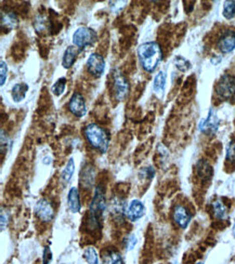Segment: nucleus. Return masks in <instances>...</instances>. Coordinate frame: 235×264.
Here are the masks:
<instances>
[{"label":"nucleus","mask_w":235,"mask_h":264,"mask_svg":"<svg viewBox=\"0 0 235 264\" xmlns=\"http://www.w3.org/2000/svg\"><path fill=\"white\" fill-rule=\"evenodd\" d=\"M106 196L103 185L95 187L93 197L89 206L87 214V230L91 233L100 232L102 228V220L106 210Z\"/></svg>","instance_id":"obj_1"},{"label":"nucleus","mask_w":235,"mask_h":264,"mask_svg":"<svg viewBox=\"0 0 235 264\" xmlns=\"http://www.w3.org/2000/svg\"><path fill=\"white\" fill-rule=\"evenodd\" d=\"M138 59L147 73H153L163 60V50L156 41H148L138 48Z\"/></svg>","instance_id":"obj_2"},{"label":"nucleus","mask_w":235,"mask_h":264,"mask_svg":"<svg viewBox=\"0 0 235 264\" xmlns=\"http://www.w3.org/2000/svg\"><path fill=\"white\" fill-rule=\"evenodd\" d=\"M84 136L91 149L102 153V154L107 152L110 140L109 135L107 130L100 126V124L94 122L88 123L84 129Z\"/></svg>","instance_id":"obj_3"},{"label":"nucleus","mask_w":235,"mask_h":264,"mask_svg":"<svg viewBox=\"0 0 235 264\" xmlns=\"http://www.w3.org/2000/svg\"><path fill=\"white\" fill-rule=\"evenodd\" d=\"M96 40H98V35L95 31L87 26L78 27L73 34V45L79 51L86 49L87 47H92Z\"/></svg>","instance_id":"obj_4"},{"label":"nucleus","mask_w":235,"mask_h":264,"mask_svg":"<svg viewBox=\"0 0 235 264\" xmlns=\"http://www.w3.org/2000/svg\"><path fill=\"white\" fill-rule=\"evenodd\" d=\"M216 93L221 100H231L235 96V77L230 74H224L216 83Z\"/></svg>","instance_id":"obj_5"},{"label":"nucleus","mask_w":235,"mask_h":264,"mask_svg":"<svg viewBox=\"0 0 235 264\" xmlns=\"http://www.w3.org/2000/svg\"><path fill=\"white\" fill-rule=\"evenodd\" d=\"M36 217L44 223H50L55 217V210L52 201L48 198H41L35 206Z\"/></svg>","instance_id":"obj_6"},{"label":"nucleus","mask_w":235,"mask_h":264,"mask_svg":"<svg viewBox=\"0 0 235 264\" xmlns=\"http://www.w3.org/2000/svg\"><path fill=\"white\" fill-rule=\"evenodd\" d=\"M130 85L127 78L121 72L113 73V92L117 101H124L129 93Z\"/></svg>","instance_id":"obj_7"},{"label":"nucleus","mask_w":235,"mask_h":264,"mask_svg":"<svg viewBox=\"0 0 235 264\" xmlns=\"http://www.w3.org/2000/svg\"><path fill=\"white\" fill-rule=\"evenodd\" d=\"M86 67L92 77L100 78L105 72V60L98 52L91 53L87 60Z\"/></svg>","instance_id":"obj_8"},{"label":"nucleus","mask_w":235,"mask_h":264,"mask_svg":"<svg viewBox=\"0 0 235 264\" xmlns=\"http://www.w3.org/2000/svg\"><path fill=\"white\" fill-rule=\"evenodd\" d=\"M219 123L220 120L216 110L213 108H210L208 115H207L204 119L200 120L198 124V129L202 134L206 136H215L219 129Z\"/></svg>","instance_id":"obj_9"},{"label":"nucleus","mask_w":235,"mask_h":264,"mask_svg":"<svg viewBox=\"0 0 235 264\" xmlns=\"http://www.w3.org/2000/svg\"><path fill=\"white\" fill-rule=\"evenodd\" d=\"M67 108L77 118H82L87 115V105L85 98L79 92H74L72 98L68 101Z\"/></svg>","instance_id":"obj_10"},{"label":"nucleus","mask_w":235,"mask_h":264,"mask_svg":"<svg viewBox=\"0 0 235 264\" xmlns=\"http://www.w3.org/2000/svg\"><path fill=\"white\" fill-rule=\"evenodd\" d=\"M218 50L223 53H230L235 49V31L226 30L220 35L217 40Z\"/></svg>","instance_id":"obj_11"},{"label":"nucleus","mask_w":235,"mask_h":264,"mask_svg":"<svg viewBox=\"0 0 235 264\" xmlns=\"http://www.w3.org/2000/svg\"><path fill=\"white\" fill-rule=\"evenodd\" d=\"M172 219H174L175 223L181 228V230H185L189 226L190 222L192 220V214L190 213L189 209L185 206L179 204L176 205L172 211Z\"/></svg>","instance_id":"obj_12"},{"label":"nucleus","mask_w":235,"mask_h":264,"mask_svg":"<svg viewBox=\"0 0 235 264\" xmlns=\"http://www.w3.org/2000/svg\"><path fill=\"white\" fill-rule=\"evenodd\" d=\"M145 214V206L139 199H134L130 201V204L127 207L126 217L129 221L136 222L140 220Z\"/></svg>","instance_id":"obj_13"},{"label":"nucleus","mask_w":235,"mask_h":264,"mask_svg":"<svg viewBox=\"0 0 235 264\" xmlns=\"http://www.w3.org/2000/svg\"><path fill=\"white\" fill-rule=\"evenodd\" d=\"M0 25H2V30L10 32L15 30L19 25V17L15 11L6 10L2 11V18H0Z\"/></svg>","instance_id":"obj_14"},{"label":"nucleus","mask_w":235,"mask_h":264,"mask_svg":"<svg viewBox=\"0 0 235 264\" xmlns=\"http://www.w3.org/2000/svg\"><path fill=\"white\" fill-rule=\"evenodd\" d=\"M126 210H127V206L125 204V200L120 197L113 198L112 203H110V213H112L113 218L117 222H123L125 220V218H127Z\"/></svg>","instance_id":"obj_15"},{"label":"nucleus","mask_w":235,"mask_h":264,"mask_svg":"<svg viewBox=\"0 0 235 264\" xmlns=\"http://www.w3.org/2000/svg\"><path fill=\"white\" fill-rule=\"evenodd\" d=\"M94 178H95V170L94 167L90 164H86L82 167L80 173V184L85 189H92L94 185Z\"/></svg>","instance_id":"obj_16"},{"label":"nucleus","mask_w":235,"mask_h":264,"mask_svg":"<svg viewBox=\"0 0 235 264\" xmlns=\"http://www.w3.org/2000/svg\"><path fill=\"white\" fill-rule=\"evenodd\" d=\"M67 206L72 213H78L81 209L80 194L77 187H72L67 194Z\"/></svg>","instance_id":"obj_17"},{"label":"nucleus","mask_w":235,"mask_h":264,"mask_svg":"<svg viewBox=\"0 0 235 264\" xmlns=\"http://www.w3.org/2000/svg\"><path fill=\"white\" fill-rule=\"evenodd\" d=\"M197 177L203 181H210L213 176V169L210 164L205 159H199L196 164Z\"/></svg>","instance_id":"obj_18"},{"label":"nucleus","mask_w":235,"mask_h":264,"mask_svg":"<svg viewBox=\"0 0 235 264\" xmlns=\"http://www.w3.org/2000/svg\"><path fill=\"white\" fill-rule=\"evenodd\" d=\"M78 52L79 50L75 46H70L66 48L63 58H62V65H63L64 68L70 69L74 65L76 59H77Z\"/></svg>","instance_id":"obj_19"},{"label":"nucleus","mask_w":235,"mask_h":264,"mask_svg":"<svg viewBox=\"0 0 235 264\" xmlns=\"http://www.w3.org/2000/svg\"><path fill=\"white\" fill-rule=\"evenodd\" d=\"M102 264H124L122 254L115 249H107L103 252Z\"/></svg>","instance_id":"obj_20"},{"label":"nucleus","mask_w":235,"mask_h":264,"mask_svg":"<svg viewBox=\"0 0 235 264\" xmlns=\"http://www.w3.org/2000/svg\"><path fill=\"white\" fill-rule=\"evenodd\" d=\"M27 91H29V86H27L25 82L16 83V85L13 86L12 91H11L13 101L17 102V103L23 101L25 99Z\"/></svg>","instance_id":"obj_21"},{"label":"nucleus","mask_w":235,"mask_h":264,"mask_svg":"<svg viewBox=\"0 0 235 264\" xmlns=\"http://www.w3.org/2000/svg\"><path fill=\"white\" fill-rule=\"evenodd\" d=\"M212 211H213V215H215V218L221 221L226 220L227 215H229L226 206L220 199L215 200L212 203Z\"/></svg>","instance_id":"obj_22"},{"label":"nucleus","mask_w":235,"mask_h":264,"mask_svg":"<svg viewBox=\"0 0 235 264\" xmlns=\"http://www.w3.org/2000/svg\"><path fill=\"white\" fill-rule=\"evenodd\" d=\"M165 87H166V73L164 71H161L156 74L155 78L153 80V90L157 95L162 96L165 91Z\"/></svg>","instance_id":"obj_23"},{"label":"nucleus","mask_w":235,"mask_h":264,"mask_svg":"<svg viewBox=\"0 0 235 264\" xmlns=\"http://www.w3.org/2000/svg\"><path fill=\"white\" fill-rule=\"evenodd\" d=\"M74 172H75V162H74L73 158H70L68 159V162L66 163L63 171H62V173H61L62 182H63L64 184L70 183V181L73 178Z\"/></svg>","instance_id":"obj_24"},{"label":"nucleus","mask_w":235,"mask_h":264,"mask_svg":"<svg viewBox=\"0 0 235 264\" xmlns=\"http://www.w3.org/2000/svg\"><path fill=\"white\" fill-rule=\"evenodd\" d=\"M82 256H84V259L88 264H100L98 252H96V250L93 247H87L84 250Z\"/></svg>","instance_id":"obj_25"},{"label":"nucleus","mask_w":235,"mask_h":264,"mask_svg":"<svg viewBox=\"0 0 235 264\" xmlns=\"http://www.w3.org/2000/svg\"><path fill=\"white\" fill-rule=\"evenodd\" d=\"M225 162L232 167H235V140H231L225 151Z\"/></svg>","instance_id":"obj_26"},{"label":"nucleus","mask_w":235,"mask_h":264,"mask_svg":"<svg viewBox=\"0 0 235 264\" xmlns=\"http://www.w3.org/2000/svg\"><path fill=\"white\" fill-rule=\"evenodd\" d=\"M66 78L65 77H61L59 78L57 81L54 82V85L52 86V93L54 95H57V96H61L62 94L64 93L65 91V88H66Z\"/></svg>","instance_id":"obj_27"},{"label":"nucleus","mask_w":235,"mask_h":264,"mask_svg":"<svg viewBox=\"0 0 235 264\" xmlns=\"http://www.w3.org/2000/svg\"><path fill=\"white\" fill-rule=\"evenodd\" d=\"M222 15L226 20H231L235 18V2L234 0H229V2L224 3Z\"/></svg>","instance_id":"obj_28"},{"label":"nucleus","mask_w":235,"mask_h":264,"mask_svg":"<svg viewBox=\"0 0 235 264\" xmlns=\"http://www.w3.org/2000/svg\"><path fill=\"white\" fill-rule=\"evenodd\" d=\"M175 65L179 69V71L183 72V73L186 71H189V69L191 68L190 62L182 57H177L175 59Z\"/></svg>","instance_id":"obj_29"},{"label":"nucleus","mask_w":235,"mask_h":264,"mask_svg":"<svg viewBox=\"0 0 235 264\" xmlns=\"http://www.w3.org/2000/svg\"><path fill=\"white\" fill-rule=\"evenodd\" d=\"M137 245V237L134 234H130L128 235L127 237H125L124 239V247L127 250V251H130V250H133Z\"/></svg>","instance_id":"obj_30"},{"label":"nucleus","mask_w":235,"mask_h":264,"mask_svg":"<svg viewBox=\"0 0 235 264\" xmlns=\"http://www.w3.org/2000/svg\"><path fill=\"white\" fill-rule=\"evenodd\" d=\"M139 176L141 179H145V180H151L154 178L155 176V170L153 167H145V168L141 169L140 170V173H139Z\"/></svg>","instance_id":"obj_31"},{"label":"nucleus","mask_w":235,"mask_h":264,"mask_svg":"<svg viewBox=\"0 0 235 264\" xmlns=\"http://www.w3.org/2000/svg\"><path fill=\"white\" fill-rule=\"evenodd\" d=\"M8 76V65L5 61L0 62V85L4 86Z\"/></svg>","instance_id":"obj_32"},{"label":"nucleus","mask_w":235,"mask_h":264,"mask_svg":"<svg viewBox=\"0 0 235 264\" xmlns=\"http://www.w3.org/2000/svg\"><path fill=\"white\" fill-rule=\"evenodd\" d=\"M52 260V252L49 246H46L43 252V264H50Z\"/></svg>","instance_id":"obj_33"},{"label":"nucleus","mask_w":235,"mask_h":264,"mask_svg":"<svg viewBox=\"0 0 235 264\" xmlns=\"http://www.w3.org/2000/svg\"><path fill=\"white\" fill-rule=\"evenodd\" d=\"M9 223V212L5 211L3 208L2 209V231H5L7 225Z\"/></svg>","instance_id":"obj_34"},{"label":"nucleus","mask_w":235,"mask_h":264,"mask_svg":"<svg viewBox=\"0 0 235 264\" xmlns=\"http://www.w3.org/2000/svg\"><path fill=\"white\" fill-rule=\"evenodd\" d=\"M10 144V141H9V139L5 138V131L2 130V154L4 155L6 151H8V145Z\"/></svg>","instance_id":"obj_35"},{"label":"nucleus","mask_w":235,"mask_h":264,"mask_svg":"<svg viewBox=\"0 0 235 264\" xmlns=\"http://www.w3.org/2000/svg\"><path fill=\"white\" fill-rule=\"evenodd\" d=\"M220 62H221V58H220V57H219V58H215V57H213V58L211 59V63H212L213 65L219 64Z\"/></svg>","instance_id":"obj_36"},{"label":"nucleus","mask_w":235,"mask_h":264,"mask_svg":"<svg viewBox=\"0 0 235 264\" xmlns=\"http://www.w3.org/2000/svg\"><path fill=\"white\" fill-rule=\"evenodd\" d=\"M232 235L235 239V219H234V223H233V227H232Z\"/></svg>","instance_id":"obj_37"},{"label":"nucleus","mask_w":235,"mask_h":264,"mask_svg":"<svg viewBox=\"0 0 235 264\" xmlns=\"http://www.w3.org/2000/svg\"><path fill=\"white\" fill-rule=\"evenodd\" d=\"M195 264H204V263H203V262H200V261H199V262H196Z\"/></svg>","instance_id":"obj_38"}]
</instances>
